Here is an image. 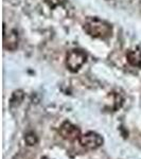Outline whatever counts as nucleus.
Returning a JSON list of instances; mask_svg holds the SVG:
<instances>
[{"instance_id": "2", "label": "nucleus", "mask_w": 141, "mask_h": 159, "mask_svg": "<svg viewBox=\"0 0 141 159\" xmlns=\"http://www.w3.org/2000/svg\"><path fill=\"white\" fill-rule=\"evenodd\" d=\"M87 54L85 51L81 49H72L70 50L66 55V67H67L71 72H76L80 70L82 66L86 63Z\"/></svg>"}, {"instance_id": "5", "label": "nucleus", "mask_w": 141, "mask_h": 159, "mask_svg": "<svg viewBox=\"0 0 141 159\" xmlns=\"http://www.w3.org/2000/svg\"><path fill=\"white\" fill-rule=\"evenodd\" d=\"M3 42H4V48H7V50L14 51L18 46V35L15 30H11L9 33L4 32L3 36Z\"/></svg>"}, {"instance_id": "1", "label": "nucleus", "mask_w": 141, "mask_h": 159, "mask_svg": "<svg viewBox=\"0 0 141 159\" xmlns=\"http://www.w3.org/2000/svg\"><path fill=\"white\" fill-rule=\"evenodd\" d=\"M84 31L91 37L94 38H108L111 36L112 28L111 24L98 17H89L83 25Z\"/></svg>"}, {"instance_id": "8", "label": "nucleus", "mask_w": 141, "mask_h": 159, "mask_svg": "<svg viewBox=\"0 0 141 159\" xmlns=\"http://www.w3.org/2000/svg\"><path fill=\"white\" fill-rule=\"evenodd\" d=\"M46 2L51 9H54V7L58 6H63L66 2V0H46Z\"/></svg>"}, {"instance_id": "6", "label": "nucleus", "mask_w": 141, "mask_h": 159, "mask_svg": "<svg viewBox=\"0 0 141 159\" xmlns=\"http://www.w3.org/2000/svg\"><path fill=\"white\" fill-rule=\"evenodd\" d=\"M126 58L127 61L134 67H141V49L129 50L126 52Z\"/></svg>"}, {"instance_id": "7", "label": "nucleus", "mask_w": 141, "mask_h": 159, "mask_svg": "<svg viewBox=\"0 0 141 159\" xmlns=\"http://www.w3.org/2000/svg\"><path fill=\"white\" fill-rule=\"evenodd\" d=\"M25 141L28 145H34L37 143V137H36V135L33 134V133H29V134L25 135Z\"/></svg>"}, {"instance_id": "4", "label": "nucleus", "mask_w": 141, "mask_h": 159, "mask_svg": "<svg viewBox=\"0 0 141 159\" xmlns=\"http://www.w3.org/2000/svg\"><path fill=\"white\" fill-rule=\"evenodd\" d=\"M60 135L61 138L68 140V141H75L79 140L81 137V129H79L76 125L72 124V123L66 121L61 125L60 127Z\"/></svg>"}, {"instance_id": "3", "label": "nucleus", "mask_w": 141, "mask_h": 159, "mask_svg": "<svg viewBox=\"0 0 141 159\" xmlns=\"http://www.w3.org/2000/svg\"><path fill=\"white\" fill-rule=\"evenodd\" d=\"M103 138L102 136L94 132H88L86 134L82 135L79 139V143L82 148H86V150H97L100 147L103 145Z\"/></svg>"}]
</instances>
